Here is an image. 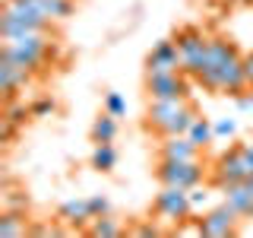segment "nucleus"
<instances>
[{"instance_id": "obj_9", "label": "nucleus", "mask_w": 253, "mask_h": 238, "mask_svg": "<svg viewBox=\"0 0 253 238\" xmlns=\"http://www.w3.org/2000/svg\"><path fill=\"white\" fill-rule=\"evenodd\" d=\"M146 95L149 99H190V86L184 79V70L146 76Z\"/></svg>"}, {"instance_id": "obj_32", "label": "nucleus", "mask_w": 253, "mask_h": 238, "mask_svg": "<svg viewBox=\"0 0 253 238\" xmlns=\"http://www.w3.org/2000/svg\"><path fill=\"white\" fill-rule=\"evenodd\" d=\"M247 184H250V187H253V178H247Z\"/></svg>"}, {"instance_id": "obj_25", "label": "nucleus", "mask_w": 253, "mask_h": 238, "mask_svg": "<svg viewBox=\"0 0 253 238\" xmlns=\"http://www.w3.org/2000/svg\"><path fill=\"white\" fill-rule=\"evenodd\" d=\"M3 105H6V111H3V118H10V121H16V124H22V121H26V115H32V111L26 108V105H19V102H3Z\"/></svg>"}, {"instance_id": "obj_8", "label": "nucleus", "mask_w": 253, "mask_h": 238, "mask_svg": "<svg viewBox=\"0 0 253 238\" xmlns=\"http://www.w3.org/2000/svg\"><path fill=\"white\" fill-rule=\"evenodd\" d=\"M184 70V58H180V48L174 45V38H165L158 42L146 58V76H155V73H177Z\"/></svg>"}, {"instance_id": "obj_31", "label": "nucleus", "mask_w": 253, "mask_h": 238, "mask_svg": "<svg viewBox=\"0 0 253 238\" xmlns=\"http://www.w3.org/2000/svg\"><path fill=\"white\" fill-rule=\"evenodd\" d=\"M244 73H247V86L253 89V51L244 54Z\"/></svg>"}, {"instance_id": "obj_5", "label": "nucleus", "mask_w": 253, "mask_h": 238, "mask_svg": "<svg viewBox=\"0 0 253 238\" xmlns=\"http://www.w3.org/2000/svg\"><path fill=\"white\" fill-rule=\"evenodd\" d=\"M158 184H174V187H196L203 181V162H177V159H162L155 169Z\"/></svg>"}, {"instance_id": "obj_29", "label": "nucleus", "mask_w": 253, "mask_h": 238, "mask_svg": "<svg viewBox=\"0 0 253 238\" xmlns=\"http://www.w3.org/2000/svg\"><path fill=\"white\" fill-rule=\"evenodd\" d=\"M16 121H10V118H3V124H0V140L3 143H13V137H16Z\"/></svg>"}, {"instance_id": "obj_6", "label": "nucleus", "mask_w": 253, "mask_h": 238, "mask_svg": "<svg viewBox=\"0 0 253 238\" xmlns=\"http://www.w3.org/2000/svg\"><path fill=\"white\" fill-rule=\"evenodd\" d=\"M244 216L234 210V206H228V203H218V206H212L209 213H203L200 219V235H209V238H228V235H234L237 232V222H241Z\"/></svg>"}, {"instance_id": "obj_1", "label": "nucleus", "mask_w": 253, "mask_h": 238, "mask_svg": "<svg viewBox=\"0 0 253 238\" xmlns=\"http://www.w3.org/2000/svg\"><path fill=\"white\" fill-rule=\"evenodd\" d=\"M0 54L16 60L19 67L32 70V73H38V70L51 60V54H54L51 32H22V35H16V38H3Z\"/></svg>"}, {"instance_id": "obj_4", "label": "nucleus", "mask_w": 253, "mask_h": 238, "mask_svg": "<svg viewBox=\"0 0 253 238\" xmlns=\"http://www.w3.org/2000/svg\"><path fill=\"white\" fill-rule=\"evenodd\" d=\"M152 210L162 219L184 226V222H190V216H193V206H190V190L187 187H174V184H162V190L155 194Z\"/></svg>"}, {"instance_id": "obj_10", "label": "nucleus", "mask_w": 253, "mask_h": 238, "mask_svg": "<svg viewBox=\"0 0 253 238\" xmlns=\"http://www.w3.org/2000/svg\"><path fill=\"white\" fill-rule=\"evenodd\" d=\"M190 105V99H149L146 108V127H152L165 137V130L171 127V121Z\"/></svg>"}, {"instance_id": "obj_14", "label": "nucleus", "mask_w": 253, "mask_h": 238, "mask_svg": "<svg viewBox=\"0 0 253 238\" xmlns=\"http://www.w3.org/2000/svg\"><path fill=\"white\" fill-rule=\"evenodd\" d=\"M57 216L63 219V222H70V226H76V229H89V222L95 219L92 216V206H89V197H79V200H63L60 206H57Z\"/></svg>"}, {"instance_id": "obj_7", "label": "nucleus", "mask_w": 253, "mask_h": 238, "mask_svg": "<svg viewBox=\"0 0 253 238\" xmlns=\"http://www.w3.org/2000/svg\"><path fill=\"white\" fill-rule=\"evenodd\" d=\"M247 178H250L247 153H244V146L237 143V146H231L228 153H221V156H218L212 181H215L218 187H225V184H234V181H247Z\"/></svg>"}, {"instance_id": "obj_23", "label": "nucleus", "mask_w": 253, "mask_h": 238, "mask_svg": "<svg viewBox=\"0 0 253 238\" xmlns=\"http://www.w3.org/2000/svg\"><path fill=\"white\" fill-rule=\"evenodd\" d=\"M105 111H108V115H114V118H124V115H126L124 95H121V92H108V95H105Z\"/></svg>"}, {"instance_id": "obj_2", "label": "nucleus", "mask_w": 253, "mask_h": 238, "mask_svg": "<svg viewBox=\"0 0 253 238\" xmlns=\"http://www.w3.org/2000/svg\"><path fill=\"white\" fill-rule=\"evenodd\" d=\"M54 22L47 16L29 10V6H19L13 0H3L0 6V35L3 38H16L22 32H51Z\"/></svg>"}, {"instance_id": "obj_16", "label": "nucleus", "mask_w": 253, "mask_h": 238, "mask_svg": "<svg viewBox=\"0 0 253 238\" xmlns=\"http://www.w3.org/2000/svg\"><path fill=\"white\" fill-rule=\"evenodd\" d=\"M0 235H3V238H22V235H29L26 210H3V213H0Z\"/></svg>"}, {"instance_id": "obj_27", "label": "nucleus", "mask_w": 253, "mask_h": 238, "mask_svg": "<svg viewBox=\"0 0 253 238\" xmlns=\"http://www.w3.org/2000/svg\"><path fill=\"white\" fill-rule=\"evenodd\" d=\"M126 235H139V238H155L158 229L149 226V222H136V226H126Z\"/></svg>"}, {"instance_id": "obj_22", "label": "nucleus", "mask_w": 253, "mask_h": 238, "mask_svg": "<svg viewBox=\"0 0 253 238\" xmlns=\"http://www.w3.org/2000/svg\"><path fill=\"white\" fill-rule=\"evenodd\" d=\"M114 165H117V149L111 146V143H95V149H92V169L114 172Z\"/></svg>"}, {"instance_id": "obj_12", "label": "nucleus", "mask_w": 253, "mask_h": 238, "mask_svg": "<svg viewBox=\"0 0 253 238\" xmlns=\"http://www.w3.org/2000/svg\"><path fill=\"white\" fill-rule=\"evenodd\" d=\"M200 153L203 149L196 146L187 133H180V137H165L162 146H158V156L162 159H177V162H200Z\"/></svg>"}, {"instance_id": "obj_24", "label": "nucleus", "mask_w": 253, "mask_h": 238, "mask_svg": "<svg viewBox=\"0 0 253 238\" xmlns=\"http://www.w3.org/2000/svg\"><path fill=\"white\" fill-rule=\"evenodd\" d=\"M29 111H32L29 118H44V115H54V111H57V102H54V99H47V95H44V99L32 102V105H29Z\"/></svg>"}, {"instance_id": "obj_3", "label": "nucleus", "mask_w": 253, "mask_h": 238, "mask_svg": "<svg viewBox=\"0 0 253 238\" xmlns=\"http://www.w3.org/2000/svg\"><path fill=\"white\" fill-rule=\"evenodd\" d=\"M196 83L206 86V89H212V92H221V95L247 92L250 86H247V73H244V54H241V58L225 60L215 70H206L203 76H196Z\"/></svg>"}, {"instance_id": "obj_11", "label": "nucleus", "mask_w": 253, "mask_h": 238, "mask_svg": "<svg viewBox=\"0 0 253 238\" xmlns=\"http://www.w3.org/2000/svg\"><path fill=\"white\" fill-rule=\"evenodd\" d=\"M32 76H35L32 70L19 67L16 60H10V58L0 54V89H3V102H13L16 92L26 89V86L32 83Z\"/></svg>"}, {"instance_id": "obj_13", "label": "nucleus", "mask_w": 253, "mask_h": 238, "mask_svg": "<svg viewBox=\"0 0 253 238\" xmlns=\"http://www.w3.org/2000/svg\"><path fill=\"white\" fill-rule=\"evenodd\" d=\"M221 194H225V203L234 206L237 213H241L244 219L253 216V187L247 181H234V184H225L221 187Z\"/></svg>"}, {"instance_id": "obj_18", "label": "nucleus", "mask_w": 253, "mask_h": 238, "mask_svg": "<svg viewBox=\"0 0 253 238\" xmlns=\"http://www.w3.org/2000/svg\"><path fill=\"white\" fill-rule=\"evenodd\" d=\"M174 45L180 48V58H184V54H190V51H196V48L206 45V35L196 26H184V29L174 32Z\"/></svg>"}, {"instance_id": "obj_26", "label": "nucleus", "mask_w": 253, "mask_h": 238, "mask_svg": "<svg viewBox=\"0 0 253 238\" xmlns=\"http://www.w3.org/2000/svg\"><path fill=\"white\" fill-rule=\"evenodd\" d=\"M89 206H92V216H105V213H111V200L101 197V194L89 197Z\"/></svg>"}, {"instance_id": "obj_28", "label": "nucleus", "mask_w": 253, "mask_h": 238, "mask_svg": "<svg viewBox=\"0 0 253 238\" xmlns=\"http://www.w3.org/2000/svg\"><path fill=\"white\" fill-rule=\"evenodd\" d=\"M206 203H209V194H206V190H200V184L190 187V206H193V213L200 210V206H206Z\"/></svg>"}, {"instance_id": "obj_30", "label": "nucleus", "mask_w": 253, "mask_h": 238, "mask_svg": "<svg viewBox=\"0 0 253 238\" xmlns=\"http://www.w3.org/2000/svg\"><path fill=\"white\" fill-rule=\"evenodd\" d=\"M231 133H234V121H231V118H225V121L215 124V137H231Z\"/></svg>"}, {"instance_id": "obj_20", "label": "nucleus", "mask_w": 253, "mask_h": 238, "mask_svg": "<svg viewBox=\"0 0 253 238\" xmlns=\"http://www.w3.org/2000/svg\"><path fill=\"white\" fill-rule=\"evenodd\" d=\"M187 137L193 140V143H196V146H200V149H206V146H209L212 140H215V124H212L209 118H203V115H200V118H196L193 124H190Z\"/></svg>"}, {"instance_id": "obj_21", "label": "nucleus", "mask_w": 253, "mask_h": 238, "mask_svg": "<svg viewBox=\"0 0 253 238\" xmlns=\"http://www.w3.org/2000/svg\"><path fill=\"white\" fill-rule=\"evenodd\" d=\"M73 10H76L73 0H42V16H47L51 22H67Z\"/></svg>"}, {"instance_id": "obj_19", "label": "nucleus", "mask_w": 253, "mask_h": 238, "mask_svg": "<svg viewBox=\"0 0 253 238\" xmlns=\"http://www.w3.org/2000/svg\"><path fill=\"white\" fill-rule=\"evenodd\" d=\"M114 137H117V118L105 111L92 124V143H114Z\"/></svg>"}, {"instance_id": "obj_15", "label": "nucleus", "mask_w": 253, "mask_h": 238, "mask_svg": "<svg viewBox=\"0 0 253 238\" xmlns=\"http://www.w3.org/2000/svg\"><path fill=\"white\" fill-rule=\"evenodd\" d=\"M231 58H241V51L234 48V42H228V38H209V42H206V70H215L225 60H231Z\"/></svg>"}, {"instance_id": "obj_17", "label": "nucleus", "mask_w": 253, "mask_h": 238, "mask_svg": "<svg viewBox=\"0 0 253 238\" xmlns=\"http://www.w3.org/2000/svg\"><path fill=\"white\" fill-rule=\"evenodd\" d=\"M92 238H117V235H124L126 232V226L117 216H111V213H105V216H95L89 222V229H85Z\"/></svg>"}]
</instances>
